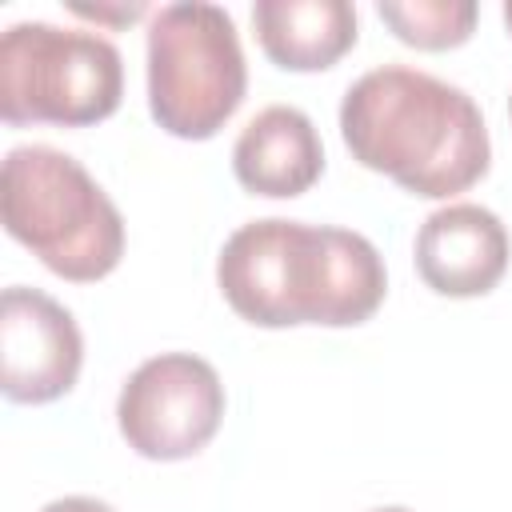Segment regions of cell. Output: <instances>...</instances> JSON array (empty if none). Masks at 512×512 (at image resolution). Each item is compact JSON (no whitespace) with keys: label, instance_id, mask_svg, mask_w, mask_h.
I'll return each mask as SVG.
<instances>
[{"label":"cell","instance_id":"4fadbf2b","mask_svg":"<svg viewBox=\"0 0 512 512\" xmlns=\"http://www.w3.org/2000/svg\"><path fill=\"white\" fill-rule=\"evenodd\" d=\"M40 512H116V508L104 504V500H96V496H60V500L44 504Z\"/></svg>","mask_w":512,"mask_h":512},{"label":"cell","instance_id":"5b68a950","mask_svg":"<svg viewBox=\"0 0 512 512\" xmlns=\"http://www.w3.org/2000/svg\"><path fill=\"white\" fill-rule=\"evenodd\" d=\"M124 96L120 48L88 28L48 20L8 24L0 36V116L12 128H88L108 120Z\"/></svg>","mask_w":512,"mask_h":512},{"label":"cell","instance_id":"9c48e42d","mask_svg":"<svg viewBox=\"0 0 512 512\" xmlns=\"http://www.w3.org/2000/svg\"><path fill=\"white\" fill-rule=\"evenodd\" d=\"M232 172L252 196L288 200L308 192L324 172V144L308 112L292 104L260 108L232 144Z\"/></svg>","mask_w":512,"mask_h":512},{"label":"cell","instance_id":"7c38bea8","mask_svg":"<svg viewBox=\"0 0 512 512\" xmlns=\"http://www.w3.org/2000/svg\"><path fill=\"white\" fill-rule=\"evenodd\" d=\"M76 16H84V20H96V24H112V28H120V24H132L136 16H144L148 8L144 4H120V8H112V4H80V0H72L68 4Z\"/></svg>","mask_w":512,"mask_h":512},{"label":"cell","instance_id":"9a60e30c","mask_svg":"<svg viewBox=\"0 0 512 512\" xmlns=\"http://www.w3.org/2000/svg\"><path fill=\"white\" fill-rule=\"evenodd\" d=\"M372 512H412V508H372Z\"/></svg>","mask_w":512,"mask_h":512},{"label":"cell","instance_id":"277c9868","mask_svg":"<svg viewBox=\"0 0 512 512\" xmlns=\"http://www.w3.org/2000/svg\"><path fill=\"white\" fill-rule=\"evenodd\" d=\"M248 92L236 20L220 4H164L148 24V112L180 140L216 136Z\"/></svg>","mask_w":512,"mask_h":512},{"label":"cell","instance_id":"8992f818","mask_svg":"<svg viewBox=\"0 0 512 512\" xmlns=\"http://www.w3.org/2000/svg\"><path fill=\"white\" fill-rule=\"evenodd\" d=\"M224 420V384L204 356L160 352L144 360L120 388L116 424L144 460L196 456Z\"/></svg>","mask_w":512,"mask_h":512},{"label":"cell","instance_id":"2e32d148","mask_svg":"<svg viewBox=\"0 0 512 512\" xmlns=\"http://www.w3.org/2000/svg\"><path fill=\"white\" fill-rule=\"evenodd\" d=\"M508 116H512V96H508Z\"/></svg>","mask_w":512,"mask_h":512},{"label":"cell","instance_id":"7a4b0ae2","mask_svg":"<svg viewBox=\"0 0 512 512\" xmlns=\"http://www.w3.org/2000/svg\"><path fill=\"white\" fill-rule=\"evenodd\" d=\"M340 136L352 160L428 200L468 192L492 160L488 124L476 100L408 64H384L348 84L340 100Z\"/></svg>","mask_w":512,"mask_h":512},{"label":"cell","instance_id":"ba28073f","mask_svg":"<svg viewBox=\"0 0 512 512\" xmlns=\"http://www.w3.org/2000/svg\"><path fill=\"white\" fill-rule=\"evenodd\" d=\"M416 272L420 280L452 300L484 296L508 272L512 240L500 216L484 204H444L416 232Z\"/></svg>","mask_w":512,"mask_h":512},{"label":"cell","instance_id":"8fae6325","mask_svg":"<svg viewBox=\"0 0 512 512\" xmlns=\"http://www.w3.org/2000/svg\"><path fill=\"white\" fill-rule=\"evenodd\" d=\"M376 12L396 32V40L424 52L456 48L476 28L472 0H380Z\"/></svg>","mask_w":512,"mask_h":512},{"label":"cell","instance_id":"5bb4252c","mask_svg":"<svg viewBox=\"0 0 512 512\" xmlns=\"http://www.w3.org/2000/svg\"><path fill=\"white\" fill-rule=\"evenodd\" d=\"M504 28H508V36H512V0L504 4Z\"/></svg>","mask_w":512,"mask_h":512},{"label":"cell","instance_id":"6da1fadb","mask_svg":"<svg viewBox=\"0 0 512 512\" xmlns=\"http://www.w3.org/2000/svg\"><path fill=\"white\" fill-rule=\"evenodd\" d=\"M216 284L232 312L256 328L364 324L384 304V260L352 228L304 220H248L220 256Z\"/></svg>","mask_w":512,"mask_h":512},{"label":"cell","instance_id":"30bf717a","mask_svg":"<svg viewBox=\"0 0 512 512\" xmlns=\"http://www.w3.org/2000/svg\"><path fill=\"white\" fill-rule=\"evenodd\" d=\"M252 28L276 68L320 72L356 44V8L348 0H256Z\"/></svg>","mask_w":512,"mask_h":512},{"label":"cell","instance_id":"52a82bcc","mask_svg":"<svg viewBox=\"0 0 512 512\" xmlns=\"http://www.w3.org/2000/svg\"><path fill=\"white\" fill-rule=\"evenodd\" d=\"M0 388L12 404H48L72 392L84 336L72 312L40 288L12 284L0 296Z\"/></svg>","mask_w":512,"mask_h":512},{"label":"cell","instance_id":"3957f363","mask_svg":"<svg viewBox=\"0 0 512 512\" xmlns=\"http://www.w3.org/2000/svg\"><path fill=\"white\" fill-rule=\"evenodd\" d=\"M0 216L48 272L92 284L124 256V216L88 168L48 144L8 148L0 172Z\"/></svg>","mask_w":512,"mask_h":512}]
</instances>
